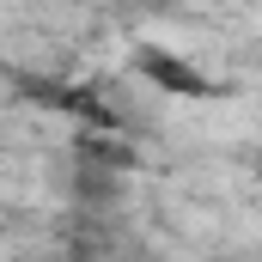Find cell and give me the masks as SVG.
<instances>
[{"mask_svg": "<svg viewBox=\"0 0 262 262\" xmlns=\"http://www.w3.org/2000/svg\"><path fill=\"white\" fill-rule=\"evenodd\" d=\"M128 67L152 85V92H165V98H183V104H213V98H226V85L195 67L189 55H177V49H165V43H134Z\"/></svg>", "mask_w": 262, "mask_h": 262, "instance_id": "1", "label": "cell"}, {"mask_svg": "<svg viewBox=\"0 0 262 262\" xmlns=\"http://www.w3.org/2000/svg\"><path fill=\"white\" fill-rule=\"evenodd\" d=\"M140 6H146V12H165V6H177V0H140Z\"/></svg>", "mask_w": 262, "mask_h": 262, "instance_id": "2", "label": "cell"}]
</instances>
